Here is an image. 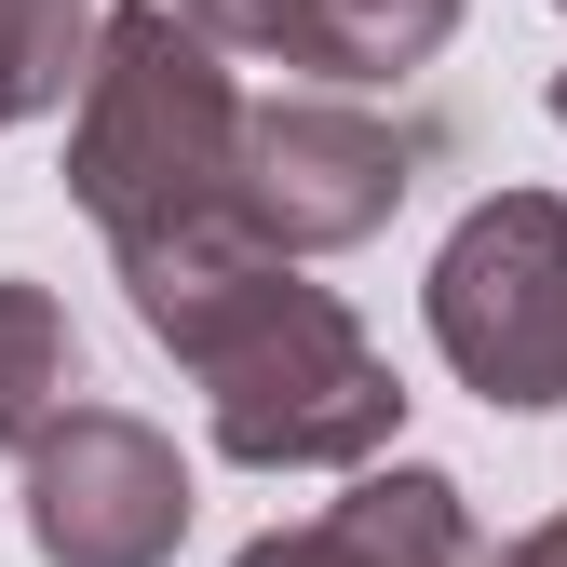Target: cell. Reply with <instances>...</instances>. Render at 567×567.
Listing matches in <instances>:
<instances>
[{"label":"cell","mask_w":567,"mask_h":567,"mask_svg":"<svg viewBox=\"0 0 567 567\" xmlns=\"http://www.w3.org/2000/svg\"><path fill=\"white\" fill-rule=\"evenodd\" d=\"M109 270H122L135 324L189 365L217 460H244V473H365V460H392L405 379L351 324L338 284H311V257H270L244 230H176V244H135Z\"/></svg>","instance_id":"6da1fadb"},{"label":"cell","mask_w":567,"mask_h":567,"mask_svg":"<svg viewBox=\"0 0 567 567\" xmlns=\"http://www.w3.org/2000/svg\"><path fill=\"white\" fill-rule=\"evenodd\" d=\"M230 135H244V82L176 0L95 14V54L68 82V203L109 230V257L230 230Z\"/></svg>","instance_id":"7a4b0ae2"},{"label":"cell","mask_w":567,"mask_h":567,"mask_svg":"<svg viewBox=\"0 0 567 567\" xmlns=\"http://www.w3.org/2000/svg\"><path fill=\"white\" fill-rule=\"evenodd\" d=\"M446 135L419 109H365L338 82H284V95H244V135H230V230L270 244V257H338V244H379L405 217V189L433 176Z\"/></svg>","instance_id":"3957f363"},{"label":"cell","mask_w":567,"mask_h":567,"mask_svg":"<svg viewBox=\"0 0 567 567\" xmlns=\"http://www.w3.org/2000/svg\"><path fill=\"white\" fill-rule=\"evenodd\" d=\"M419 311H433V351L460 365V392L554 419L567 405V203L554 189H486L433 244Z\"/></svg>","instance_id":"277c9868"},{"label":"cell","mask_w":567,"mask_h":567,"mask_svg":"<svg viewBox=\"0 0 567 567\" xmlns=\"http://www.w3.org/2000/svg\"><path fill=\"white\" fill-rule=\"evenodd\" d=\"M189 460L163 419H135V405H68L54 433L28 446V554L41 567H176L189 540Z\"/></svg>","instance_id":"5b68a950"},{"label":"cell","mask_w":567,"mask_h":567,"mask_svg":"<svg viewBox=\"0 0 567 567\" xmlns=\"http://www.w3.org/2000/svg\"><path fill=\"white\" fill-rule=\"evenodd\" d=\"M176 14L217 54L298 68V82H338V95H379V82H405V68H433L460 41L473 0H176Z\"/></svg>","instance_id":"8992f818"},{"label":"cell","mask_w":567,"mask_h":567,"mask_svg":"<svg viewBox=\"0 0 567 567\" xmlns=\"http://www.w3.org/2000/svg\"><path fill=\"white\" fill-rule=\"evenodd\" d=\"M230 567H473V501H460V473L433 460H365L351 473V501H324L311 527H270L244 540Z\"/></svg>","instance_id":"52a82bcc"},{"label":"cell","mask_w":567,"mask_h":567,"mask_svg":"<svg viewBox=\"0 0 567 567\" xmlns=\"http://www.w3.org/2000/svg\"><path fill=\"white\" fill-rule=\"evenodd\" d=\"M68 405H82V324H68V298H54V284L0 270V446L28 460Z\"/></svg>","instance_id":"ba28073f"},{"label":"cell","mask_w":567,"mask_h":567,"mask_svg":"<svg viewBox=\"0 0 567 567\" xmlns=\"http://www.w3.org/2000/svg\"><path fill=\"white\" fill-rule=\"evenodd\" d=\"M82 54H95V0H0V135L68 109Z\"/></svg>","instance_id":"9c48e42d"},{"label":"cell","mask_w":567,"mask_h":567,"mask_svg":"<svg viewBox=\"0 0 567 567\" xmlns=\"http://www.w3.org/2000/svg\"><path fill=\"white\" fill-rule=\"evenodd\" d=\"M473 567H567V514H540V527H514L501 554H486V540H473Z\"/></svg>","instance_id":"30bf717a"},{"label":"cell","mask_w":567,"mask_h":567,"mask_svg":"<svg viewBox=\"0 0 567 567\" xmlns=\"http://www.w3.org/2000/svg\"><path fill=\"white\" fill-rule=\"evenodd\" d=\"M554 122H567V68H554Z\"/></svg>","instance_id":"8fae6325"},{"label":"cell","mask_w":567,"mask_h":567,"mask_svg":"<svg viewBox=\"0 0 567 567\" xmlns=\"http://www.w3.org/2000/svg\"><path fill=\"white\" fill-rule=\"evenodd\" d=\"M554 14H567V0H554Z\"/></svg>","instance_id":"7c38bea8"}]
</instances>
